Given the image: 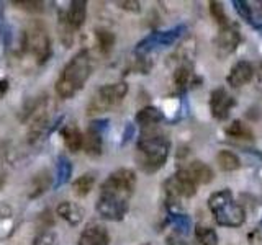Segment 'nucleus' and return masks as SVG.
Returning <instances> with one entry per match:
<instances>
[{"label": "nucleus", "mask_w": 262, "mask_h": 245, "mask_svg": "<svg viewBox=\"0 0 262 245\" xmlns=\"http://www.w3.org/2000/svg\"><path fill=\"white\" fill-rule=\"evenodd\" d=\"M136 175L129 168H120L105 180L97 200V212L103 219L121 220L135 193Z\"/></svg>", "instance_id": "nucleus-1"}, {"label": "nucleus", "mask_w": 262, "mask_h": 245, "mask_svg": "<svg viewBox=\"0 0 262 245\" xmlns=\"http://www.w3.org/2000/svg\"><path fill=\"white\" fill-rule=\"evenodd\" d=\"M169 139L156 126L141 131V136H139L136 144V157L139 167L144 172L151 174V172L159 170L166 163L169 157Z\"/></svg>", "instance_id": "nucleus-2"}, {"label": "nucleus", "mask_w": 262, "mask_h": 245, "mask_svg": "<svg viewBox=\"0 0 262 245\" xmlns=\"http://www.w3.org/2000/svg\"><path fill=\"white\" fill-rule=\"evenodd\" d=\"M92 70H94V61L90 53L87 49L79 51L62 69L59 79L56 82L57 95L61 98H72L79 90L85 87L87 80L92 76Z\"/></svg>", "instance_id": "nucleus-3"}, {"label": "nucleus", "mask_w": 262, "mask_h": 245, "mask_svg": "<svg viewBox=\"0 0 262 245\" xmlns=\"http://www.w3.org/2000/svg\"><path fill=\"white\" fill-rule=\"evenodd\" d=\"M208 208L220 226L239 227L244 223V209L241 208V204L234 201L233 193L229 190H220L213 193L208 200Z\"/></svg>", "instance_id": "nucleus-4"}, {"label": "nucleus", "mask_w": 262, "mask_h": 245, "mask_svg": "<svg viewBox=\"0 0 262 245\" xmlns=\"http://www.w3.org/2000/svg\"><path fill=\"white\" fill-rule=\"evenodd\" d=\"M23 49L33 56L38 64H45L51 56V39L43 23L31 21L23 33Z\"/></svg>", "instance_id": "nucleus-5"}, {"label": "nucleus", "mask_w": 262, "mask_h": 245, "mask_svg": "<svg viewBox=\"0 0 262 245\" xmlns=\"http://www.w3.org/2000/svg\"><path fill=\"white\" fill-rule=\"evenodd\" d=\"M128 93V85L125 82H117V84H106L100 87L92 96L87 113L89 114H100L115 110L123 102V98Z\"/></svg>", "instance_id": "nucleus-6"}, {"label": "nucleus", "mask_w": 262, "mask_h": 245, "mask_svg": "<svg viewBox=\"0 0 262 245\" xmlns=\"http://www.w3.org/2000/svg\"><path fill=\"white\" fill-rule=\"evenodd\" d=\"M196 186L199 185L188 177L187 172L184 168H180L177 174L166 180L164 190H166V194L170 200H180V198H192L196 193Z\"/></svg>", "instance_id": "nucleus-7"}, {"label": "nucleus", "mask_w": 262, "mask_h": 245, "mask_svg": "<svg viewBox=\"0 0 262 245\" xmlns=\"http://www.w3.org/2000/svg\"><path fill=\"white\" fill-rule=\"evenodd\" d=\"M106 128H108V121L106 119H95L90 122L84 136V149L92 157H97V155L102 154V136Z\"/></svg>", "instance_id": "nucleus-8"}, {"label": "nucleus", "mask_w": 262, "mask_h": 245, "mask_svg": "<svg viewBox=\"0 0 262 245\" xmlns=\"http://www.w3.org/2000/svg\"><path fill=\"white\" fill-rule=\"evenodd\" d=\"M234 105H236L234 98L229 95L225 88L213 90L210 95V110L215 119H220V121L228 119L229 111H231Z\"/></svg>", "instance_id": "nucleus-9"}, {"label": "nucleus", "mask_w": 262, "mask_h": 245, "mask_svg": "<svg viewBox=\"0 0 262 245\" xmlns=\"http://www.w3.org/2000/svg\"><path fill=\"white\" fill-rule=\"evenodd\" d=\"M254 67L252 64L248 62V61H239L237 64H234L231 70H229L228 77H226V82L229 87L233 88H239L246 84H249L254 77Z\"/></svg>", "instance_id": "nucleus-10"}, {"label": "nucleus", "mask_w": 262, "mask_h": 245, "mask_svg": "<svg viewBox=\"0 0 262 245\" xmlns=\"http://www.w3.org/2000/svg\"><path fill=\"white\" fill-rule=\"evenodd\" d=\"M64 21L69 24V28L76 33L85 21L87 16V2L84 0H74L69 4V8L66 12H61Z\"/></svg>", "instance_id": "nucleus-11"}, {"label": "nucleus", "mask_w": 262, "mask_h": 245, "mask_svg": "<svg viewBox=\"0 0 262 245\" xmlns=\"http://www.w3.org/2000/svg\"><path fill=\"white\" fill-rule=\"evenodd\" d=\"M110 235L102 224H90L82 231L79 237V245H108Z\"/></svg>", "instance_id": "nucleus-12"}, {"label": "nucleus", "mask_w": 262, "mask_h": 245, "mask_svg": "<svg viewBox=\"0 0 262 245\" xmlns=\"http://www.w3.org/2000/svg\"><path fill=\"white\" fill-rule=\"evenodd\" d=\"M241 43V35L239 31H237L234 27H231V24H228V27L221 28L218 36L215 39V44L216 47L220 49V51H223L225 54H229L233 53L236 46Z\"/></svg>", "instance_id": "nucleus-13"}, {"label": "nucleus", "mask_w": 262, "mask_h": 245, "mask_svg": "<svg viewBox=\"0 0 262 245\" xmlns=\"http://www.w3.org/2000/svg\"><path fill=\"white\" fill-rule=\"evenodd\" d=\"M182 168L187 172L188 177H190L196 185H207L213 180L211 167L207 165V163L200 162V160H193V162L188 163L187 167H182Z\"/></svg>", "instance_id": "nucleus-14"}, {"label": "nucleus", "mask_w": 262, "mask_h": 245, "mask_svg": "<svg viewBox=\"0 0 262 245\" xmlns=\"http://www.w3.org/2000/svg\"><path fill=\"white\" fill-rule=\"evenodd\" d=\"M61 134L66 147L71 152H79L84 147V134L80 133V129L76 125H68L61 131Z\"/></svg>", "instance_id": "nucleus-15"}, {"label": "nucleus", "mask_w": 262, "mask_h": 245, "mask_svg": "<svg viewBox=\"0 0 262 245\" xmlns=\"http://www.w3.org/2000/svg\"><path fill=\"white\" fill-rule=\"evenodd\" d=\"M162 119L164 114L161 113V110L154 108V106H146V108L139 110L136 114V122L141 126V129L158 126V122H161Z\"/></svg>", "instance_id": "nucleus-16"}, {"label": "nucleus", "mask_w": 262, "mask_h": 245, "mask_svg": "<svg viewBox=\"0 0 262 245\" xmlns=\"http://www.w3.org/2000/svg\"><path fill=\"white\" fill-rule=\"evenodd\" d=\"M56 212L72 226L80 224L82 217H84V211H82L76 203H69V201H62L59 206H57Z\"/></svg>", "instance_id": "nucleus-17"}, {"label": "nucleus", "mask_w": 262, "mask_h": 245, "mask_svg": "<svg viewBox=\"0 0 262 245\" xmlns=\"http://www.w3.org/2000/svg\"><path fill=\"white\" fill-rule=\"evenodd\" d=\"M71 175H72L71 160L66 157V155H59V159H57V165H56V180H54L53 186L56 188V190L64 186L71 180Z\"/></svg>", "instance_id": "nucleus-18"}, {"label": "nucleus", "mask_w": 262, "mask_h": 245, "mask_svg": "<svg viewBox=\"0 0 262 245\" xmlns=\"http://www.w3.org/2000/svg\"><path fill=\"white\" fill-rule=\"evenodd\" d=\"M49 185H51V177H49V174L45 170V172H41V174L35 175L31 180V185H30V193L28 196L33 200V198H38V196L43 194Z\"/></svg>", "instance_id": "nucleus-19"}, {"label": "nucleus", "mask_w": 262, "mask_h": 245, "mask_svg": "<svg viewBox=\"0 0 262 245\" xmlns=\"http://www.w3.org/2000/svg\"><path fill=\"white\" fill-rule=\"evenodd\" d=\"M216 162H218V167L223 172H234L241 167L239 157L231 151H220L216 155Z\"/></svg>", "instance_id": "nucleus-20"}, {"label": "nucleus", "mask_w": 262, "mask_h": 245, "mask_svg": "<svg viewBox=\"0 0 262 245\" xmlns=\"http://www.w3.org/2000/svg\"><path fill=\"white\" fill-rule=\"evenodd\" d=\"M94 185H95V177L92 174H85L72 183V190L77 196H87L94 190Z\"/></svg>", "instance_id": "nucleus-21"}, {"label": "nucleus", "mask_w": 262, "mask_h": 245, "mask_svg": "<svg viewBox=\"0 0 262 245\" xmlns=\"http://www.w3.org/2000/svg\"><path fill=\"white\" fill-rule=\"evenodd\" d=\"M195 239L199 245H218V235L211 227L199 224L195 227Z\"/></svg>", "instance_id": "nucleus-22"}, {"label": "nucleus", "mask_w": 262, "mask_h": 245, "mask_svg": "<svg viewBox=\"0 0 262 245\" xmlns=\"http://www.w3.org/2000/svg\"><path fill=\"white\" fill-rule=\"evenodd\" d=\"M174 80H176V85L179 90H185L188 85H190L193 82V70L190 65H180V67L176 70Z\"/></svg>", "instance_id": "nucleus-23"}, {"label": "nucleus", "mask_w": 262, "mask_h": 245, "mask_svg": "<svg viewBox=\"0 0 262 245\" xmlns=\"http://www.w3.org/2000/svg\"><path fill=\"white\" fill-rule=\"evenodd\" d=\"M95 36H97V44L98 49L102 51V54H110L112 47L115 44V35L106 30H98L95 31Z\"/></svg>", "instance_id": "nucleus-24"}, {"label": "nucleus", "mask_w": 262, "mask_h": 245, "mask_svg": "<svg viewBox=\"0 0 262 245\" xmlns=\"http://www.w3.org/2000/svg\"><path fill=\"white\" fill-rule=\"evenodd\" d=\"M226 133L231 136V137H237V139H252V133L251 129L243 125L239 119L233 121L231 125L226 128Z\"/></svg>", "instance_id": "nucleus-25"}, {"label": "nucleus", "mask_w": 262, "mask_h": 245, "mask_svg": "<svg viewBox=\"0 0 262 245\" xmlns=\"http://www.w3.org/2000/svg\"><path fill=\"white\" fill-rule=\"evenodd\" d=\"M13 5L30 13H41L45 10V2H39V0H31V2H28V0H16Z\"/></svg>", "instance_id": "nucleus-26"}, {"label": "nucleus", "mask_w": 262, "mask_h": 245, "mask_svg": "<svg viewBox=\"0 0 262 245\" xmlns=\"http://www.w3.org/2000/svg\"><path fill=\"white\" fill-rule=\"evenodd\" d=\"M210 12L213 15V18H215L220 24H221V28H225L228 27V18H226V13L223 10V4H220V2H210Z\"/></svg>", "instance_id": "nucleus-27"}, {"label": "nucleus", "mask_w": 262, "mask_h": 245, "mask_svg": "<svg viewBox=\"0 0 262 245\" xmlns=\"http://www.w3.org/2000/svg\"><path fill=\"white\" fill-rule=\"evenodd\" d=\"M33 245H57V237L53 232H41L33 242Z\"/></svg>", "instance_id": "nucleus-28"}, {"label": "nucleus", "mask_w": 262, "mask_h": 245, "mask_svg": "<svg viewBox=\"0 0 262 245\" xmlns=\"http://www.w3.org/2000/svg\"><path fill=\"white\" fill-rule=\"evenodd\" d=\"M234 5H236L237 13L241 15V18H244L248 23H251V21H252V13H251V7H249V4H248V2H239V0H236Z\"/></svg>", "instance_id": "nucleus-29"}, {"label": "nucleus", "mask_w": 262, "mask_h": 245, "mask_svg": "<svg viewBox=\"0 0 262 245\" xmlns=\"http://www.w3.org/2000/svg\"><path fill=\"white\" fill-rule=\"evenodd\" d=\"M167 245H187V242L182 237V234L174 232V234H170L167 237Z\"/></svg>", "instance_id": "nucleus-30"}, {"label": "nucleus", "mask_w": 262, "mask_h": 245, "mask_svg": "<svg viewBox=\"0 0 262 245\" xmlns=\"http://www.w3.org/2000/svg\"><path fill=\"white\" fill-rule=\"evenodd\" d=\"M118 5L121 8H125V10H129V12H139V8H141L139 2H118Z\"/></svg>", "instance_id": "nucleus-31"}, {"label": "nucleus", "mask_w": 262, "mask_h": 245, "mask_svg": "<svg viewBox=\"0 0 262 245\" xmlns=\"http://www.w3.org/2000/svg\"><path fill=\"white\" fill-rule=\"evenodd\" d=\"M8 90V82L7 80H0V96H4Z\"/></svg>", "instance_id": "nucleus-32"}, {"label": "nucleus", "mask_w": 262, "mask_h": 245, "mask_svg": "<svg viewBox=\"0 0 262 245\" xmlns=\"http://www.w3.org/2000/svg\"><path fill=\"white\" fill-rule=\"evenodd\" d=\"M254 74H257V80H259V84L262 87V64L257 67V72H254Z\"/></svg>", "instance_id": "nucleus-33"}, {"label": "nucleus", "mask_w": 262, "mask_h": 245, "mask_svg": "<svg viewBox=\"0 0 262 245\" xmlns=\"http://www.w3.org/2000/svg\"><path fill=\"white\" fill-rule=\"evenodd\" d=\"M5 185V174L2 170H0V188H2Z\"/></svg>", "instance_id": "nucleus-34"}]
</instances>
